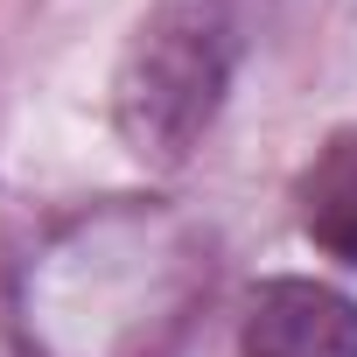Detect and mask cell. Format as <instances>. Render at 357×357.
Returning <instances> with one entry per match:
<instances>
[{
    "instance_id": "obj_1",
    "label": "cell",
    "mask_w": 357,
    "mask_h": 357,
    "mask_svg": "<svg viewBox=\"0 0 357 357\" xmlns=\"http://www.w3.org/2000/svg\"><path fill=\"white\" fill-rule=\"evenodd\" d=\"M211 266L168 218H91L29 273V336L56 357H140L183 322Z\"/></svg>"
},
{
    "instance_id": "obj_2",
    "label": "cell",
    "mask_w": 357,
    "mask_h": 357,
    "mask_svg": "<svg viewBox=\"0 0 357 357\" xmlns=\"http://www.w3.org/2000/svg\"><path fill=\"white\" fill-rule=\"evenodd\" d=\"M238 50L245 29L231 0H154L112 70L119 140L154 168H183L225 112Z\"/></svg>"
},
{
    "instance_id": "obj_3",
    "label": "cell",
    "mask_w": 357,
    "mask_h": 357,
    "mask_svg": "<svg viewBox=\"0 0 357 357\" xmlns=\"http://www.w3.org/2000/svg\"><path fill=\"white\" fill-rule=\"evenodd\" d=\"M238 357H357V301L329 280L280 273L252 294Z\"/></svg>"
},
{
    "instance_id": "obj_4",
    "label": "cell",
    "mask_w": 357,
    "mask_h": 357,
    "mask_svg": "<svg viewBox=\"0 0 357 357\" xmlns=\"http://www.w3.org/2000/svg\"><path fill=\"white\" fill-rule=\"evenodd\" d=\"M301 231L329 259L357 266V133L329 140L322 161L301 175Z\"/></svg>"
}]
</instances>
